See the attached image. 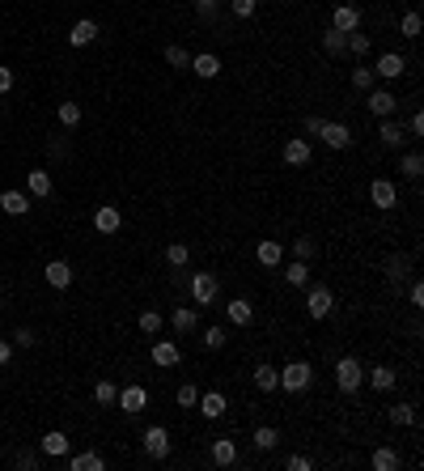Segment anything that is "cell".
Instances as JSON below:
<instances>
[{"label": "cell", "mask_w": 424, "mask_h": 471, "mask_svg": "<svg viewBox=\"0 0 424 471\" xmlns=\"http://www.w3.org/2000/svg\"><path fill=\"white\" fill-rule=\"evenodd\" d=\"M310 382H314V365L310 361H289L285 370H280V391L285 395H301V391H310Z\"/></svg>", "instance_id": "1"}, {"label": "cell", "mask_w": 424, "mask_h": 471, "mask_svg": "<svg viewBox=\"0 0 424 471\" xmlns=\"http://www.w3.org/2000/svg\"><path fill=\"white\" fill-rule=\"evenodd\" d=\"M305 314H310L314 323L331 319V314H335V293L327 285H305Z\"/></svg>", "instance_id": "2"}, {"label": "cell", "mask_w": 424, "mask_h": 471, "mask_svg": "<svg viewBox=\"0 0 424 471\" xmlns=\"http://www.w3.org/2000/svg\"><path fill=\"white\" fill-rule=\"evenodd\" d=\"M361 382H365V365H361V357H340V361H335V387H340L344 395H356Z\"/></svg>", "instance_id": "3"}, {"label": "cell", "mask_w": 424, "mask_h": 471, "mask_svg": "<svg viewBox=\"0 0 424 471\" xmlns=\"http://www.w3.org/2000/svg\"><path fill=\"white\" fill-rule=\"evenodd\" d=\"M187 289H191V301H195V306H212V301L221 297V281L212 276V272H195V276L187 281Z\"/></svg>", "instance_id": "4"}, {"label": "cell", "mask_w": 424, "mask_h": 471, "mask_svg": "<svg viewBox=\"0 0 424 471\" xmlns=\"http://www.w3.org/2000/svg\"><path fill=\"white\" fill-rule=\"evenodd\" d=\"M140 442H144V454H149V458H166V454H170V429H166V425H149V429L140 433Z\"/></svg>", "instance_id": "5"}, {"label": "cell", "mask_w": 424, "mask_h": 471, "mask_svg": "<svg viewBox=\"0 0 424 471\" xmlns=\"http://www.w3.org/2000/svg\"><path fill=\"white\" fill-rule=\"evenodd\" d=\"M369 204H374L378 213H391V208L399 204V191H395V183H391V179H374V183H369Z\"/></svg>", "instance_id": "6"}, {"label": "cell", "mask_w": 424, "mask_h": 471, "mask_svg": "<svg viewBox=\"0 0 424 471\" xmlns=\"http://www.w3.org/2000/svg\"><path fill=\"white\" fill-rule=\"evenodd\" d=\"M365 107L374 111L378 119H391V115L399 111V98H395L391 89H378V85H374V89H369V102H365Z\"/></svg>", "instance_id": "7"}, {"label": "cell", "mask_w": 424, "mask_h": 471, "mask_svg": "<svg viewBox=\"0 0 424 471\" xmlns=\"http://www.w3.org/2000/svg\"><path fill=\"white\" fill-rule=\"evenodd\" d=\"M149 357H153V365H157V370H174V365L183 361V348H179L174 340H157Z\"/></svg>", "instance_id": "8"}, {"label": "cell", "mask_w": 424, "mask_h": 471, "mask_svg": "<svg viewBox=\"0 0 424 471\" xmlns=\"http://www.w3.org/2000/svg\"><path fill=\"white\" fill-rule=\"evenodd\" d=\"M403 73H407V60L399 51H386V56H378V64H374V77H382V81H399Z\"/></svg>", "instance_id": "9"}, {"label": "cell", "mask_w": 424, "mask_h": 471, "mask_svg": "<svg viewBox=\"0 0 424 471\" xmlns=\"http://www.w3.org/2000/svg\"><path fill=\"white\" fill-rule=\"evenodd\" d=\"M378 140H382L386 149H403L411 136H407V128H403V124L391 115V119H382V124H378Z\"/></svg>", "instance_id": "10"}, {"label": "cell", "mask_w": 424, "mask_h": 471, "mask_svg": "<svg viewBox=\"0 0 424 471\" xmlns=\"http://www.w3.org/2000/svg\"><path fill=\"white\" fill-rule=\"evenodd\" d=\"M115 403H119V408H123L128 416H140V412L149 408V391L132 382V387H123V391H119V399H115Z\"/></svg>", "instance_id": "11"}, {"label": "cell", "mask_w": 424, "mask_h": 471, "mask_svg": "<svg viewBox=\"0 0 424 471\" xmlns=\"http://www.w3.org/2000/svg\"><path fill=\"white\" fill-rule=\"evenodd\" d=\"M119 225H123V213L115 204H102L98 213H93V230L98 234H119Z\"/></svg>", "instance_id": "12"}, {"label": "cell", "mask_w": 424, "mask_h": 471, "mask_svg": "<svg viewBox=\"0 0 424 471\" xmlns=\"http://www.w3.org/2000/svg\"><path fill=\"white\" fill-rule=\"evenodd\" d=\"M331 30H344V34L361 30V9L356 5H335L331 9Z\"/></svg>", "instance_id": "13"}, {"label": "cell", "mask_w": 424, "mask_h": 471, "mask_svg": "<svg viewBox=\"0 0 424 471\" xmlns=\"http://www.w3.org/2000/svg\"><path fill=\"white\" fill-rule=\"evenodd\" d=\"M43 281L51 289H68L73 285V264H64V259H51V264L43 268Z\"/></svg>", "instance_id": "14"}, {"label": "cell", "mask_w": 424, "mask_h": 471, "mask_svg": "<svg viewBox=\"0 0 424 471\" xmlns=\"http://www.w3.org/2000/svg\"><path fill=\"white\" fill-rule=\"evenodd\" d=\"M318 136H323L327 149H348L352 144V128L348 124H323V128H318Z\"/></svg>", "instance_id": "15"}, {"label": "cell", "mask_w": 424, "mask_h": 471, "mask_svg": "<svg viewBox=\"0 0 424 471\" xmlns=\"http://www.w3.org/2000/svg\"><path fill=\"white\" fill-rule=\"evenodd\" d=\"M255 259H259L263 268H280V264H285V246H280L276 238H263V242L255 246Z\"/></svg>", "instance_id": "16"}, {"label": "cell", "mask_w": 424, "mask_h": 471, "mask_svg": "<svg viewBox=\"0 0 424 471\" xmlns=\"http://www.w3.org/2000/svg\"><path fill=\"white\" fill-rule=\"evenodd\" d=\"M68 446H73V442H68V433H64V429H51V433H43V442H38V450H43L47 458H64V454H68Z\"/></svg>", "instance_id": "17"}, {"label": "cell", "mask_w": 424, "mask_h": 471, "mask_svg": "<svg viewBox=\"0 0 424 471\" xmlns=\"http://www.w3.org/2000/svg\"><path fill=\"white\" fill-rule=\"evenodd\" d=\"M285 166H310V140L305 136L285 140Z\"/></svg>", "instance_id": "18"}, {"label": "cell", "mask_w": 424, "mask_h": 471, "mask_svg": "<svg viewBox=\"0 0 424 471\" xmlns=\"http://www.w3.org/2000/svg\"><path fill=\"white\" fill-rule=\"evenodd\" d=\"M225 314H229L234 327H250V323H255V306H250V297H229Z\"/></svg>", "instance_id": "19"}, {"label": "cell", "mask_w": 424, "mask_h": 471, "mask_svg": "<svg viewBox=\"0 0 424 471\" xmlns=\"http://www.w3.org/2000/svg\"><path fill=\"white\" fill-rule=\"evenodd\" d=\"M195 408L204 412V421H221V416H225V408H229V403H225V395H221V391H204Z\"/></svg>", "instance_id": "20"}, {"label": "cell", "mask_w": 424, "mask_h": 471, "mask_svg": "<svg viewBox=\"0 0 424 471\" xmlns=\"http://www.w3.org/2000/svg\"><path fill=\"white\" fill-rule=\"evenodd\" d=\"M187 73H195L199 81H212V77L221 73V60L212 56V51H199V56H191V68H187Z\"/></svg>", "instance_id": "21"}, {"label": "cell", "mask_w": 424, "mask_h": 471, "mask_svg": "<svg viewBox=\"0 0 424 471\" xmlns=\"http://www.w3.org/2000/svg\"><path fill=\"white\" fill-rule=\"evenodd\" d=\"M195 319H199V306H179V310L170 314V327H174L179 336H191V331H195Z\"/></svg>", "instance_id": "22"}, {"label": "cell", "mask_w": 424, "mask_h": 471, "mask_svg": "<svg viewBox=\"0 0 424 471\" xmlns=\"http://www.w3.org/2000/svg\"><path fill=\"white\" fill-rule=\"evenodd\" d=\"M93 38H98V22H93V17H81V22L68 30V43H73V47H89Z\"/></svg>", "instance_id": "23"}, {"label": "cell", "mask_w": 424, "mask_h": 471, "mask_svg": "<svg viewBox=\"0 0 424 471\" xmlns=\"http://www.w3.org/2000/svg\"><path fill=\"white\" fill-rule=\"evenodd\" d=\"M0 208H5L9 217H26L30 200H26V191H0Z\"/></svg>", "instance_id": "24"}, {"label": "cell", "mask_w": 424, "mask_h": 471, "mask_svg": "<svg viewBox=\"0 0 424 471\" xmlns=\"http://www.w3.org/2000/svg\"><path fill=\"white\" fill-rule=\"evenodd\" d=\"M323 51H327L331 60L348 56V34H344V30H331V26H327V34H323Z\"/></svg>", "instance_id": "25"}, {"label": "cell", "mask_w": 424, "mask_h": 471, "mask_svg": "<svg viewBox=\"0 0 424 471\" xmlns=\"http://www.w3.org/2000/svg\"><path fill=\"white\" fill-rule=\"evenodd\" d=\"M212 463H217V467H234L238 463V446L229 438H217V442H212Z\"/></svg>", "instance_id": "26"}, {"label": "cell", "mask_w": 424, "mask_h": 471, "mask_svg": "<svg viewBox=\"0 0 424 471\" xmlns=\"http://www.w3.org/2000/svg\"><path fill=\"white\" fill-rule=\"evenodd\" d=\"M285 281L293 289H305L310 285V264H305V259H289V264H285Z\"/></svg>", "instance_id": "27"}, {"label": "cell", "mask_w": 424, "mask_h": 471, "mask_svg": "<svg viewBox=\"0 0 424 471\" xmlns=\"http://www.w3.org/2000/svg\"><path fill=\"white\" fill-rule=\"evenodd\" d=\"M395 382H399V374L391 365H374V370H369V387L374 391H395Z\"/></svg>", "instance_id": "28"}, {"label": "cell", "mask_w": 424, "mask_h": 471, "mask_svg": "<svg viewBox=\"0 0 424 471\" xmlns=\"http://www.w3.org/2000/svg\"><path fill=\"white\" fill-rule=\"evenodd\" d=\"M276 446H280V429H272V425H259L255 429V450L259 454H272Z\"/></svg>", "instance_id": "29"}, {"label": "cell", "mask_w": 424, "mask_h": 471, "mask_svg": "<svg viewBox=\"0 0 424 471\" xmlns=\"http://www.w3.org/2000/svg\"><path fill=\"white\" fill-rule=\"evenodd\" d=\"M26 191H30L34 200H47V195H51V174H47V170H30V174H26Z\"/></svg>", "instance_id": "30"}, {"label": "cell", "mask_w": 424, "mask_h": 471, "mask_svg": "<svg viewBox=\"0 0 424 471\" xmlns=\"http://www.w3.org/2000/svg\"><path fill=\"white\" fill-rule=\"evenodd\" d=\"M68 467H73V471H106V458H102L98 450H85V454H73Z\"/></svg>", "instance_id": "31"}, {"label": "cell", "mask_w": 424, "mask_h": 471, "mask_svg": "<svg viewBox=\"0 0 424 471\" xmlns=\"http://www.w3.org/2000/svg\"><path fill=\"white\" fill-rule=\"evenodd\" d=\"M386 421H391L395 429H407V425H416V421H420V416H416V408H411V403H395V408L386 412Z\"/></svg>", "instance_id": "32"}, {"label": "cell", "mask_w": 424, "mask_h": 471, "mask_svg": "<svg viewBox=\"0 0 424 471\" xmlns=\"http://www.w3.org/2000/svg\"><path fill=\"white\" fill-rule=\"evenodd\" d=\"M115 399H119V387H115L111 378L93 382V403H98V408H115Z\"/></svg>", "instance_id": "33"}, {"label": "cell", "mask_w": 424, "mask_h": 471, "mask_svg": "<svg viewBox=\"0 0 424 471\" xmlns=\"http://www.w3.org/2000/svg\"><path fill=\"white\" fill-rule=\"evenodd\" d=\"M369 467H374V471H395V467H399V450L378 446V450H374V458H369Z\"/></svg>", "instance_id": "34"}, {"label": "cell", "mask_w": 424, "mask_h": 471, "mask_svg": "<svg viewBox=\"0 0 424 471\" xmlns=\"http://www.w3.org/2000/svg\"><path fill=\"white\" fill-rule=\"evenodd\" d=\"M162 56H166V64H170V68H179V73H187V68H191V51H187V47H179V43H170Z\"/></svg>", "instance_id": "35"}, {"label": "cell", "mask_w": 424, "mask_h": 471, "mask_svg": "<svg viewBox=\"0 0 424 471\" xmlns=\"http://www.w3.org/2000/svg\"><path fill=\"white\" fill-rule=\"evenodd\" d=\"M399 170H403V179H420V174H424V157H420L416 149H407V153L399 157Z\"/></svg>", "instance_id": "36"}, {"label": "cell", "mask_w": 424, "mask_h": 471, "mask_svg": "<svg viewBox=\"0 0 424 471\" xmlns=\"http://www.w3.org/2000/svg\"><path fill=\"white\" fill-rule=\"evenodd\" d=\"M276 382H280V370H276V365H268V361H263L259 370H255V387H259V391H276Z\"/></svg>", "instance_id": "37"}, {"label": "cell", "mask_w": 424, "mask_h": 471, "mask_svg": "<svg viewBox=\"0 0 424 471\" xmlns=\"http://www.w3.org/2000/svg\"><path fill=\"white\" fill-rule=\"evenodd\" d=\"M221 5H225V0H195V17H199L204 26H212V22L221 17Z\"/></svg>", "instance_id": "38"}, {"label": "cell", "mask_w": 424, "mask_h": 471, "mask_svg": "<svg viewBox=\"0 0 424 471\" xmlns=\"http://www.w3.org/2000/svg\"><path fill=\"white\" fill-rule=\"evenodd\" d=\"M407 268H411V259L395 255L391 264H386V281H391V285H403V281H407Z\"/></svg>", "instance_id": "39"}, {"label": "cell", "mask_w": 424, "mask_h": 471, "mask_svg": "<svg viewBox=\"0 0 424 471\" xmlns=\"http://www.w3.org/2000/svg\"><path fill=\"white\" fill-rule=\"evenodd\" d=\"M378 85V77H374V68H352V89H361V94H369V89H374Z\"/></svg>", "instance_id": "40"}, {"label": "cell", "mask_w": 424, "mask_h": 471, "mask_svg": "<svg viewBox=\"0 0 424 471\" xmlns=\"http://www.w3.org/2000/svg\"><path fill=\"white\" fill-rule=\"evenodd\" d=\"M187 259H191V251H187L183 242H170V246H166V264H170V268H187Z\"/></svg>", "instance_id": "41"}, {"label": "cell", "mask_w": 424, "mask_h": 471, "mask_svg": "<svg viewBox=\"0 0 424 471\" xmlns=\"http://www.w3.org/2000/svg\"><path fill=\"white\" fill-rule=\"evenodd\" d=\"M314 255H318V242L314 238H293V259H305V264H310Z\"/></svg>", "instance_id": "42"}, {"label": "cell", "mask_w": 424, "mask_h": 471, "mask_svg": "<svg viewBox=\"0 0 424 471\" xmlns=\"http://www.w3.org/2000/svg\"><path fill=\"white\" fill-rule=\"evenodd\" d=\"M420 26H424V22H420V13H416V9H411V13H403V22H399L403 38H420Z\"/></svg>", "instance_id": "43"}, {"label": "cell", "mask_w": 424, "mask_h": 471, "mask_svg": "<svg viewBox=\"0 0 424 471\" xmlns=\"http://www.w3.org/2000/svg\"><path fill=\"white\" fill-rule=\"evenodd\" d=\"M369 43H374V38H369V34L352 30V34H348V56H365V51H369Z\"/></svg>", "instance_id": "44"}, {"label": "cell", "mask_w": 424, "mask_h": 471, "mask_svg": "<svg viewBox=\"0 0 424 471\" xmlns=\"http://www.w3.org/2000/svg\"><path fill=\"white\" fill-rule=\"evenodd\" d=\"M60 124L64 128H77L81 124V107H77V102H60Z\"/></svg>", "instance_id": "45"}, {"label": "cell", "mask_w": 424, "mask_h": 471, "mask_svg": "<svg viewBox=\"0 0 424 471\" xmlns=\"http://www.w3.org/2000/svg\"><path fill=\"white\" fill-rule=\"evenodd\" d=\"M140 331H144V336H157V331H162V314H157V310H144V314H140Z\"/></svg>", "instance_id": "46"}, {"label": "cell", "mask_w": 424, "mask_h": 471, "mask_svg": "<svg viewBox=\"0 0 424 471\" xmlns=\"http://www.w3.org/2000/svg\"><path fill=\"white\" fill-rule=\"evenodd\" d=\"M255 9H259V0H229V13H234V17H242V22H246V17H255Z\"/></svg>", "instance_id": "47"}, {"label": "cell", "mask_w": 424, "mask_h": 471, "mask_svg": "<svg viewBox=\"0 0 424 471\" xmlns=\"http://www.w3.org/2000/svg\"><path fill=\"white\" fill-rule=\"evenodd\" d=\"M204 348H208V352L225 348V327H208V331H204Z\"/></svg>", "instance_id": "48"}, {"label": "cell", "mask_w": 424, "mask_h": 471, "mask_svg": "<svg viewBox=\"0 0 424 471\" xmlns=\"http://www.w3.org/2000/svg\"><path fill=\"white\" fill-rule=\"evenodd\" d=\"M174 399H179V408H195V403H199V391H195V382H183Z\"/></svg>", "instance_id": "49"}, {"label": "cell", "mask_w": 424, "mask_h": 471, "mask_svg": "<svg viewBox=\"0 0 424 471\" xmlns=\"http://www.w3.org/2000/svg\"><path fill=\"white\" fill-rule=\"evenodd\" d=\"M13 463H17V467H22V471H38V463H43V458H38V454H34V450H22V454H17V458H13Z\"/></svg>", "instance_id": "50"}, {"label": "cell", "mask_w": 424, "mask_h": 471, "mask_svg": "<svg viewBox=\"0 0 424 471\" xmlns=\"http://www.w3.org/2000/svg\"><path fill=\"white\" fill-rule=\"evenodd\" d=\"M407 136H411V140H420V136H424V115H420V111L407 119Z\"/></svg>", "instance_id": "51"}, {"label": "cell", "mask_w": 424, "mask_h": 471, "mask_svg": "<svg viewBox=\"0 0 424 471\" xmlns=\"http://www.w3.org/2000/svg\"><path fill=\"white\" fill-rule=\"evenodd\" d=\"M323 124H327L323 115H305V124H301V132H305V136H318V128H323Z\"/></svg>", "instance_id": "52"}, {"label": "cell", "mask_w": 424, "mask_h": 471, "mask_svg": "<svg viewBox=\"0 0 424 471\" xmlns=\"http://www.w3.org/2000/svg\"><path fill=\"white\" fill-rule=\"evenodd\" d=\"M13 344L30 348V344H34V331H30V327H17V331H13Z\"/></svg>", "instance_id": "53"}, {"label": "cell", "mask_w": 424, "mask_h": 471, "mask_svg": "<svg viewBox=\"0 0 424 471\" xmlns=\"http://www.w3.org/2000/svg\"><path fill=\"white\" fill-rule=\"evenodd\" d=\"M285 467H289V471H310V467H314V463H310V458H305V454H293V458H289V463H285Z\"/></svg>", "instance_id": "54"}, {"label": "cell", "mask_w": 424, "mask_h": 471, "mask_svg": "<svg viewBox=\"0 0 424 471\" xmlns=\"http://www.w3.org/2000/svg\"><path fill=\"white\" fill-rule=\"evenodd\" d=\"M9 89H13V68L0 64V94H9Z\"/></svg>", "instance_id": "55"}, {"label": "cell", "mask_w": 424, "mask_h": 471, "mask_svg": "<svg viewBox=\"0 0 424 471\" xmlns=\"http://www.w3.org/2000/svg\"><path fill=\"white\" fill-rule=\"evenodd\" d=\"M407 301H411V306H424V289H420V281L407 289Z\"/></svg>", "instance_id": "56"}, {"label": "cell", "mask_w": 424, "mask_h": 471, "mask_svg": "<svg viewBox=\"0 0 424 471\" xmlns=\"http://www.w3.org/2000/svg\"><path fill=\"white\" fill-rule=\"evenodd\" d=\"M13 361V340H0V365Z\"/></svg>", "instance_id": "57"}, {"label": "cell", "mask_w": 424, "mask_h": 471, "mask_svg": "<svg viewBox=\"0 0 424 471\" xmlns=\"http://www.w3.org/2000/svg\"><path fill=\"white\" fill-rule=\"evenodd\" d=\"M0 306H5V289H0Z\"/></svg>", "instance_id": "58"}]
</instances>
